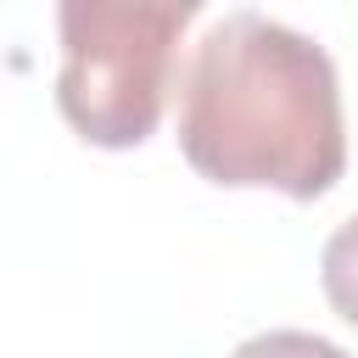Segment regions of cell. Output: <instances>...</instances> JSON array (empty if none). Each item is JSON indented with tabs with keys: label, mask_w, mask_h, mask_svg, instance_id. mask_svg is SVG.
Segmentation results:
<instances>
[{
	"label": "cell",
	"mask_w": 358,
	"mask_h": 358,
	"mask_svg": "<svg viewBox=\"0 0 358 358\" xmlns=\"http://www.w3.org/2000/svg\"><path fill=\"white\" fill-rule=\"evenodd\" d=\"M190 0H62V117L106 151L140 145L173 95L179 34L190 28Z\"/></svg>",
	"instance_id": "7a4b0ae2"
},
{
	"label": "cell",
	"mask_w": 358,
	"mask_h": 358,
	"mask_svg": "<svg viewBox=\"0 0 358 358\" xmlns=\"http://www.w3.org/2000/svg\"><path fill=\"white\" fill-rule=\"evenodd\" d=\"M179 151L213 185L324 196L347 168L330 50L263 11L218 17L179 73Z\"/></svg>",
	"instance_id": "6da1fadb"
},
{
	"label": "cell",
	"mask_w": 358,
	"mask_h": 358,
	"mask_svg": "<svg viewBox=\"0 0 358 358\" xmlns=\"http://www.w3.org/2000/svg\"><path fill=\"white\" fill-rule=\"evenodd\" d=\"M229 358H347V352L313 330H263V336H246Z\"/></svg>",
	"instance_id": "277c9868"
},
{
	"label": "cell",
	"mask_w": 358,
	"mask_h": 358,
	"mask_svg": "<svg viewBox=\"0 0 358 358\" xmlns=\"http://www.w3.org/2000/svg\"><path fill=\"white\" fill-rule=\"evenodd\" d=\"M319 280H324L330 308H336L347 324H358V213L324 241V252H319Z\"/></svg>",
	"instance_id": "3957f363"
}]
</instances>
